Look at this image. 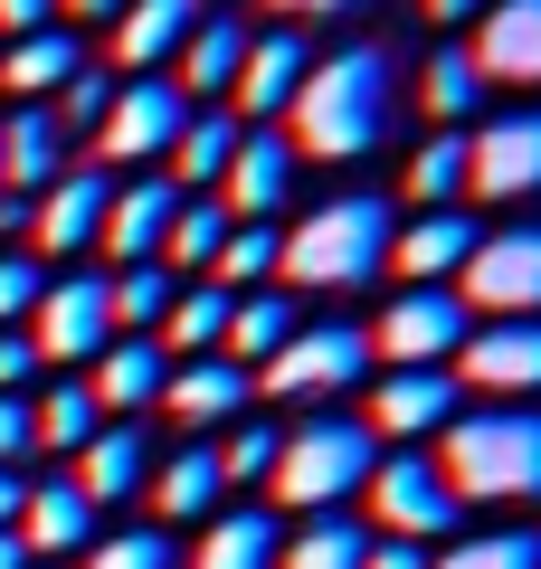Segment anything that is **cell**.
<instances>
[{"label":"cell","mask_w":541,"mask_h":569,"mask_svg":"<svg viewBox=\"0 0 541 569\" xmlns=\"http://www.w3.org/2000/svg\"><path fill=\"white\" fill-rule=\"evenodd\" d=\"M390 123H400V67H390V48H333V58L304 67L276 133L295 142V162H371L390 142Z\"/></svg>","instance_id":"obj_1"},{"label":"cell","mask_w":541,"mask_h":569,"mask_svg":"<svg viewBox=\"0 0 541 569\" xmlns=\"http://www.w3.org/2000/svg\"><path fill=\"white\" fill-rule=\"evenodd\" d=\"M390 266V200L381 190H342L314 200L295 228H276V276L285 295H352Z\"/></svg>","instance_id":"obj_2"},{"label":"cell","mask_w":541,"mask_h":569,"mask_svg":"<svg viewBox=\"0 0 541 569\" xmlns=\"http://www.w3.org/2000/svg\"><path fill=\"white\" fill-rule=\"evenodd\" d=\"M437 475L456 503H541V408H456L437 427Z\"/></svg>","instance_id":"obj_3"},{"label":"cell","mask_w":541,"mask_h":569,"mask_svg":"<svg viewBox=\"0 0 541 569\" xmlns=\"http://www.w3.org/2000/svg\"><path fill=\"white\" fill-rule=\"evenodd\" d=\"M371 466H381V437L361 418H342V408H314V418L276 427V466H266V485H276L285 512H342L361 485H371Z\"/></svg>","instance_id":"obj_4"},{"label":"cell","mask_w":541,"mask_h":569,"mask_svg":"<svg viewBox=\"0 0 541 569\" xmlns=\"http://www.w3.org/2000/svg\"><path fill=\"white\" fill-rule=\"evenodd\" d=\"M456 305L484 323H541V219L475 238V257L456 266Z\"/></svg>","instance_id":"obj_5"},{"label":"cell","mask_w":541,"mask_h":569,"mask_svg":"<svg viewBox=\"0 0 541 569\" xmlns=\"http://www.w3.org/2000/svg\"><path fill=\"white\" fill-rule=\"evenodd\" d=\"M465 332H475V313L456 305V284H400L381 323H361V342L390 370H446L465 351Z\"/></svg>","instance_id":"obj_6"},{"label":"cell","mask_w":541,"mask_h":569,"mask_svg":"<svg viewBox=\"0 0 541 569\" xmlns=\"http://www.w3.org/2000/svg\"><path fill=\"white\" fill-rule=\"evenodd\" d=\"M361 503H371V522H381V541H419V550H437L446 531L465 522V503L446 493L437 456H409V447H390L381 466H371V485H361Z\"/></svg>","instance_id":"obj_7"},{"label":"cell","mask_w":541,"mask_h":569,"mask_svg":"<svg viewBox=\"0 0 541 569\" xmlns=\"http://www.w3.org/2000/svg\"><path fill=\"white\" fill-rule=\"evenodd\" d=\"M190 114H200V104L180 96L171 77H124V86H115V104H105V123H96L105 171H161Z\"/></svg>","instance_id":"obj_8"},{"label":"cell","mask_w":541,"mask_h":569,"mask_svg":"<svg viewBox=\"0 0 541 569\" xmlns=\"http://www.w3.org/2000/svg\"><path fill=\"white\" fill-rule=\"evenodd\" d=\"M361 370H371L361 323H295V342L257 370V389L266 399H295V408H333L342 389H361Z\"/></svg>","instance_id":"obj_9"},{"label":"cell","mask_w":541,"mask_h":569,"mask_svg":"<svg viewBox=\"0 0 541 569\" xmlns=\"http://www.w3.org/2000/svg\"><path fill=\"white\" fill-rule=\"evenodd\" d=\"M465 190L475 200H541V104H503V114H484L475 133H465Z\"/></svg>","instance_id":"obj_10"},{"label":"cell","mask_w":541,"mask_h":569,"mask_svg":"<svg viewBox=\"0 0 541 569\" xmlns=\"http://www.w3.org/2000/svg\"><path fill=\"white\" fill-rule=\"evenodd\" d=\"M29 342H39V361H67V370H86L105 342H115V305H105V266H67V276H48L39 313H29Z\"/></svg>","instance_id":"obj_11"},{"label":"cell","mask_w":541,"mask_h":569,"mask_svg":"<svg viewBox=\"0 0 541 569\" xmlns=\"http://www.w3.org/2000/svg\"><path fill=\"white\" fill-rule=\"evenodd\" d=\"M295 171H304V162H295V142H285L276 123H247L209 200L228 209V228H276V209L295 200Z\"/></svg>","instance_id":"obj_12"},{"label":"cell","mask_w":541,"mask_h":569,"mask_svg":"<svg viewBox=\"0 0 541 569\" xmlns=\"http://www.w3.org/2000/svg\"><path fill=\"white\" fill-rule=\"evenodd\" d=\"M105 209H115V171H58V181L29 200V257H96V238H105Z\"/></svg>","instance_id":"obj_13"},{"label":"cell","mask_w":541,"mask_h":569,"mask_svg":"<svg viewBox=\"0 0 541 569\" xmlns=\"http://www.w3.org/2000/svg\"><path fill=\"white\" fill-rule=\"evenodd\" d=\"M304 67H314V39H304V29H257L247 58H238V86H228V114L238 123H285Z\"/></svg>","instance_id":"obj_14"},{"label":"cell","mask_w":541,"mask_h":569,"mask_svg":"<svg viewBox=\"0 0 541 569\" xmlns=\"http://www.w3.org/2000/svg\"><path fill=\"white\" fill-rule=\"evenodd\" d=\"M456 389H484V399H541V323H475L456 351Z\"/></svg>","instance_id":"obj_15"},{"label":"cell","mask_w":541,"mask_h":569,"mask_svg":"<svg viewBox=\"0 0 541 569\" xmlns=\"http://www.w3.org/2000/svg\"><path fill=\"white\" fill-rule=\"evenodd\" d=\"M86 399H96V418H142V408H161V380H171V351L142 342V332H115V342L96 351V361L77 370Z\"/></svg>","instance_id":"obj_16"},{"label":"cell","mask_w":541,"mask_h":569,"mask_svg":"<svg viewBox=\"0 0 541 569\" xmlns=\"http://www.w3.org/2000/svg\"><path fill=\"white\" fill-rule=\"evenodd\" d=\"M484 86H513V96H541V0H494L465 39Z\"/></svg>","instance_id":"obj_17"},{"label":"cell","mask_w":541,"mask_h":569,"mask_svg":"<svg viewBox=\"0 0 541 569\" xmlns=\"http://www.w3.org/2000/svg\"><path fill=\"white\" fill-rule=\"evenodd\" d=\"M180 200H190V190H171L161 171H142V181H115V209H105L96 257H115V266H161V238H171Z\"/></svg>","instance_id":"obj_18"},{"label":"cell","mask_w":541,"mask_h":569,"mask_svg":"<svg viewBox=\"0 0 541 569\" xmlns=\"http://www.w3.org/2000/svg\"><path fill=\"white\" fill-rule=\"evenodd\" d=\"M465 408V389H456V370H390L381 389H371V437H390V447H419V437H437L446 418Z\"/></svg>","instance_id":"obj_19"},{"label":"cell","mask_w":541,"mask_h":569,"mask_svg":"<svg viewBox=\"0 0 541 569\" xmlns=\"http://www.w3.org/2000/svg\"><path fill=\"white\" fill-rule=\"evenodd\" d=\"M142 475H153V437H142V418H105L96 437L77 447V466H67V485L86 493V503H134Z\"/></svg>","instance_id":"obj_20"},{"label":"cell","mask_w":541,"mask_h":569,"mask_svg":"<svg viewBox=\"0 0 541 569\" xmlns=\"http://www.w3.org/2000/svg\"><path fill=\"white\" fill-rule=\"evenodd\" d=\"M247 10H200V29L180 39V58H171V86L190 104H228V86H238V58H247Z\"/></svg>","instance_id":"obj_21"},{"label":"cell","mask_w":541,"mask_h":569,"mask_svg":"<svg viewBox=\"0 0 541 569\" xmlns=\"http://www.w3.org/2000/svg\"><path fill=\"white\" fill-rule=\"evenodd\" d=\"M161 408H171L180 427H238L247 408H257V380H247L238 361H219V351H209V361H171V380H161Z\"/></svg>","instance_id":"obj_22"},{"label":"cell","mask_w":541,"mask_h":569,"mask_svg":"<svg viewBox=\"0 0 541 569\" xmlns=\"http://www.w3.org/2000/svg\"><path fill=\"white\" fill-rule=\"evenodd\" d=\"M20 550L29 560H86L96 550V503H86L67 475H39L20 493Z\"/></svg>","instance_id":"obj_23"},{"label":"cell","mask_w":541,"mask_h":569,"mask_svg":"<svg viewBox=\"0 0 541 569\" xmlns=\"http://www.w3.org/2000/svg\"><path fill=\"white\" fill-rule=\"evenodd\" d=\"M209 0H124V20H115V67H134V77H171L180 39L200 29Z\"/></svg>","instance_id":"obj_24"},{"label":"cell","mask_w":541,"mask_h":569,"mask_svg":"<svg viewBox=\"0 0 541 569\" xmlns=\"http://www.w3.org/2000/svg\"><path fill=\"white\" fill-rule=\"evenodd\" d=\"M295 295H285V284H257V295H228V332H219V361H238L247 380H257L266 361H276L285 342H295Z\"/></svg>","instance_id":"obj_25"},{"label":"cell","mask_w":541,"mask_h":569,"mask_svg":"<svg viewBox=\"0 0 541 569\" xmlns=\"http://www.w3.org/2000/svg\"><path fill=\"white\" fill-rule=\"evenodd\" d=\"M484 228L465 219V209H427L419 228H390V266H400L409 284H456V266L475 257Z\"/></svg>","instance_id":"obj_26"},{"label":"cell","mask_w":541,"mask_h":569,"mask_svg":"<svg viewBox=\"0 0 541 569\" xmlns=\"http://www.w3.org/2000/svg\"><path fill=\"white\" fill-rule=\"evenodd\" d=\"M58 171H67V133H58V114H48V104H20V114H0V190L39 200Z\"/></svg>","instance_id":"obj_27"},{"label":"cell","mask_w":541,"mask_h":569,"mask_svg":"<svg viewBox=\"0 0 541 569\" xmlns=\"http://www.w3.org/2000/svg\"><path fill=\"white\" fill-rule=\"evenodd\" d=\"M77 67H86V39H77V29H29V39H0V86H10L20 104H48Z\"/></svg>","instance_id":"obj_28"},{"label":"cell","mask_w":541,"mask_h":569,"mask_svg":"<svg viewBox=\"0 0 541 569\" xmlns=\"http://www.w3.org/2000/svg\"><path fill=\"white\" fill-rule=\"evenodd\" d=\"M238 133H247V123L228 114V104H200V114L180 123V142H171V162H161V181L190 190V200H209V190H219V171H228V152H238Z\"/></svg>","instance_id":"obj_29"},{"label":"cell","mask_w":541,"mask_h":569,"mask_svg":"<svg viewBox=\"0 0 541 569\" xmlns=\"http://www.w3.org/2000/svg\"><path fill=\"white\" fill-rule=\"evenodd\" d=\"M142 493H153L161 531H180V522H209L228 485H219V456H209V447H180V456H161V466L142 475Z\"/></svg>","instance_id":"obj_30"},{"label":"cell","mask_w":541,"mask_h":569,"mask_svg":"<svg viewBox=\"0 0 541 569\" xmlns=\"http://www.w3.org/2000/svg\"><path fill=\"white\" fill-rule=\"evenodd\" d=\"M276 541L285 531L266 522V512H209L200 550H190L180 569H276Z\"/></svg>","instance_id":"obj_31"},{"label":"cell","mask_w":541,"mask_h":569,"mask_svg":"<svg viewBox=\"0 0 541 569\" xmlns=\"http://www.w3.org/2000/svg\"><path fill=\"white\" fill-rule=\"evenodd\" d=\"M219 332H228V295H219V284H180L153 342L171 351V361H209V351H219Z\"/></svg>","instance_id":"obj_32"},{"label":"cell","mask_w":541,"mask_h":569,"mask_svg":"<svg viewBox=\"0 0 541 569\" xmlns=\"http://www.w3.org/2000/svg\"><path fill=\"white\" fill-rule=\"evenodd\" d=\"M419 104L446 123V133H465V114L484 104V77H475V58H465V39H446L437 58L419 67Z\"/></svg>","instance_id":"obj_33"},{"label":"cell","mask_w":541,"mask_h":569,"mask_svg":"<svg viewBox=\"0 0 541 569\" xmlns=\"http://www.w3.org/2000/svg\"><path fill=\"white\" fill-rule=\"evenodd\" d=\"M171 266H105V305H115V332H142L153 342L161 313H171Z\"/></svg>","instance_id":"obj_34"},{"label":"cell","mask_w":541,"mask_h":569,"mask_svg":"<svg viewBox=\"0 0 541 569\" xmlns=\"http://www.w3.org/2000/svg\"><path fill=\"white\" fill-rule=\"evenodd\" d=\"M96 399H86V380H58V389H29V437L39 447H58V456H77L86 437H96Z\"/></svg>","instance_id":"obj_35"},{"label":"cell","mask_w":541,"mask_h":569,"mask_svg":"<svg viewBox=\"0 0 541 569\" xmlns=\"http://www.w3.org/2000/svg\"><path fill=\"white\" fill-rule=\"evenodd\" d=\"M361 550H371V531H361V522L314 512L295 541H276V569H361Z\"/></svg>","instance_id":"obj_36"},{"label":"cell","mask_w":541,"mask_h":569,"mask_svg":"<svg viewBox=\"0 0 541 569\" xmlns=\"http://www.w3.org/2000/svg\"><path fill=\"white\" fill-rule=\"evenodd\" d=\"M219 247H228V209L219 200H180L171 238H161V266H171V276H209Z\"/></svg>","instance_id":"obj_37"},{"label":"cell","mask_w":541,"mask_h":569,"mask_svg":"<svg viewBox=\"0 0 541 569\" xmlns=\"http://www.w3.org/2000/svg\"><path fill=\"white\" fill-rule=\"evenodd\" d=\"M409 200L419 209H456L465 200V133H437V142H419V162H409Z\"/></svg>","instance_id":"obj_38"},{"label":"cell","mask_w":541,"mask_h":569,"mask_svg":"<svg viewBox=\"0 0 541 569\" xmlns=\"http://www.w3.org/2000/svg\"><path fill=\"white\" fill-rule=\"evenodd\" d=\"M427 569H541V531H475V541L427 550Z\"/></svg>","instance_id":"obj_39"},{"label":"cell","mask_w":541,"mask_h":569,"mask_svg":"<svg viewBox=\"0 0 541 569\" xmlns=\"http://www.w3.org/2000/svg\"><path fill=\"white\" fill-rule=\"evenodd\" d=\"M266 276H276V228H228V247H219V266H209V284H219V295H257Z\"/></svg>","instance_id":"obj_40"},{"label":"cell","mask_w":541,"mask_h":569,"mask_svg":"<svg viewBox=\"0 0 541 569\" xmlns=\"http://www.w3.org/2000/svg\"><path fill=\"white\" fill-rule=\"evenodd\" d=\"M209 456H219V485H266V466H276V427H266V418H238Z\"/></svg>","instance_id":"obj_41"},{"label":"cell","mask_w":541,"mask_h":569,"mask_svg":"<svg viewBox=\"0 0 541 569\" xmlns=\"http://www.w3.org/2000/svg\"><path fill=\"white\" fill-rule=\"evenodd\" d=\"M105 104H115V77H105V67L86 58L77 77H67L58 96H48V114H58V133H96V123H105Z\"/></svg>","instance_id":"obj_42"},{"label":"cell","mask_w":541,"mask_h":569,"mask_svg":"<svg viewBox=\"0 0 541 569\" xmlns=\"http://www.w3.org/2000/svg\"><path fill=\"white\" fill-rule=\"evenodd\" d=\"M39 295H48V266L29 257V247H0V332H29Z\"/></svg>","instance_id":"obj_43"},{"label":"cell","mask_w":541,"mask_h":569,"mask_svg":"<svg viewBox=\"0 0 541 569\" xmlns=\"http://www.w3.org/2000/svg\"><path fill=\"white\" fill-rule=\"evenodd\" d=\"M86 569H180V550H171L161 522H142V531H105V541L86 550Z\"/></svg>","instance_id":"obj_44"},{"label":"cell","mask_w":541,"mask_h":569,"mask_svg":"<svg viewBox=\"0 0 541 569\" xmlns=\"http://www.w3.org/2000/svg\"><path fill=\"white\" fill-rule=\"evenodd\" d=\"M29 380H39V342L29 332H0V399H29Z\"/></svg>","instance_id":"obj_45"},{"label":"cell","mask_w":541,"mask_h":569,"mask_svg":"<svg viewBox=\"0 0 541 569\" xmlns=\"http://www.w3.org/2000/svg\"><path fill=\"white\" fill-rule=\"evenodd\" d=\"M29 456H39V437H29V399H0V466L29 475Z\"/></svg>","instance_id":"obj_46"},{"label":"cell","mask_w":541,"mask_h":569,"mask_svg":"<svg viewBox=\"0 0 541 569\" xmlns=\"http://www.w3.org/2000/svg\"><path fill=\"white\" fill-rule=\"evenodd\" d=\"M29 29H58V0H0V39H29Z\"/></svg>","instance_id":"obj_47"},{"label":"cell","mask_w":541,"mask_h":569,"mask_svg":"<svg viewBox=\"0 0 541 569\" xmlns=\"http://www.w3.org/2000/svg\"><path fill=\"white\" fill-rule=\"evenodd\" d=\"M361 569H427V550L419 541H371V550H361Z\"/></svg>","instance_id":"obj_48"},{"label":"cell","mask_w":541,"mask_h":569,"mask_svg":"<svg viewBox=\"0 0 541 569\" xmlns=\"http://www.w3.org/2000/svg\"><path fill=\"white\" fill-rule=\"evenodd\" d=\"M285 20H352V10H371V0H276Z\"/></svg>","instance_id":"obj_49"},{"label":"cell","mask_w":541,"mask_h":569,"mask_svg":"<svg viewBox=\"0 0 541 569\" xmlns=\"http://www.w3.org/2000/svg\"><path fill=\"white\" fill-rule=\"evenodd\" d=\"M484 10H494V0H427V20H437V29H475Z\"/></svg>","instance_id":"obj_50"},{"label":"cell","mask_w":541,"mask_h":569,"mask_svg":"<svg viewBox=\"0 0 541 569\" xmlns=\"http://www.w3.org/2000/svg\"><path fill=\"white\" fill-rule=\"evenodd\" d=\"M67 20H96V29H115L124 20V0H58V29Z\"/></svg>","instance_id":"obj_51"},{"label":"cell","mask_w":541,"mask_h":569,"mask_svg":"<svg viewBox=\"0 0 541 569\" xmlns=\"http://www.w3.org/2000/svg\"><path fill=\"white\" fill-rule=\"evenodd\" d=\"M20 493H29V475L0 466V531H20Z\"/></svg>","instance_id":"obj_52"},{"label":"cell","mask_w":541,"mask_h":569,"mask_svg":"<svg viewBox=\"0 0 541 569\" xmlns=\"http://www.w3.org/2000/svg\"><path fill=\"white\" fill-rule=\"evenodd\" d=\"M0 569H39V560L20 550V531H0Z\"/></svg>","instance_id":"obj_53"}]
</instances>
